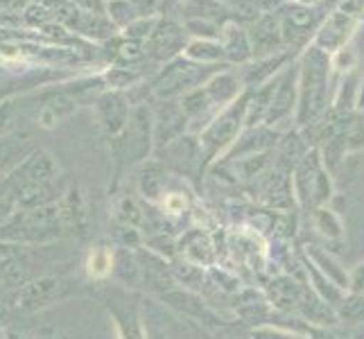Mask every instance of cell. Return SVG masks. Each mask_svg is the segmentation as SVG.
Wrapping results in <instances>:
<instances>
[{
	"label": "cell",
	"instance_id": "cell-1",
	"mask_svg": "<svg viewBox=\"0 0 364 339\" xmlns=\"http://www.w3.org/2000/svg\"><path fill=\"white\" fill-rule=\"evenodd\" d=\"M227 64H197V61L186 59L183 55L168 61L166 66L159 70V75L152 82V89L161 97H174L181 93H191L195 89H202V84L208 82L213 75H218Z\"/></svg>",
	"mask_w": 364,
	"mask_h": 339
},
{
	"label": "cell",
	"instance_id": "cell-2",
	"mask_svg": "<svg viewBox=\"0 0 364 339\" xmlns=\"http://www.w3.org/2000/svg\"><path fill=\"white\" fill-rule=\"evenodd\" d=\"M333 68V55L323 53L317 45H308L304 50L299 64V89H301V111L315 113L321 109V102L328 89V75Z\"/></svg>",
	"mask_w": 364,
	"mask_h": 339
},
{
	"label": "cell",
	"instance_id": "cell-3",
	"mask_svg": "<svg viewBox=\"0 0 364 339\" xmlns=\"http://www.w3.org/2000/svg\"><path fill=\"white\" fill-rule=\"evenodd\" d=\"M59 212V210H57ZM55 208H32V210H16L0 226V240L3 242H32L39 244L59 231V215Z\"/></svg>",
	"mask_w": 364,
	"mask_h": 339
},
{
	"label": "cell",
	"instance_id": "cell-4",
	"mask_svg": "<svg viewBox=\"0 0 364 339\" xmlns=\"http://www.w3.org/2000/svg\"><path fill=\"white\" fill-rule=\"evenodd\" d=\"M188 41H191V36L186 34V28L179 18L159 16L154 32L149 34V39L145 41V50L149 59L168 64V61L183 55Z\"/></svg>",
	"mask_w": 364,
	"mask_h": 339
},
{
	"label": "cell",
	"instance_id": "cell-5",
	"mask_svg": "<svg viewBox=\"0 0 364 339\" xmlns=\"http://www.w3.org/2000/svg\"><path fill=\"white\" fill-rule=\"evenodd\" d=\"M355 25H358L355 14H348L344 9H335L319 25L315 39H312V45L321 48L323 53H328V55L340 53L350 41V36H353Z\"/></svg>",
	"mask_w": 364,
	"mask_h": 339
},
{
	"label": "cell",
	"instance_id": "cell-6",
	"mask_svg": "<svg viewBox=\"0 0 364 339\" xmlns=\"http://www.w3.org/2000/svg\"><path fill=\"white\" fill-rule=\"evenodd\" d=\"M247 32L251 50H254V59H267L281 53H290L283 41L279 14H262L256 23L247 25Z\"/></svg>",
	"mask_w": 364,
	"mask_h": 339
},
{
	"label": "cell",
	"instance_id": "cell-7",
	"mask_svg": "<svg viewBox=\"0 0 364 339\" xmlns=\"http://www.w3.org/2000/svg\"><path fill=\"white\" fill-rule=\"evenodd\" d=\"M59 290H61V281L59 279H53V276H46V279H34L30 283H25L14 303L18 310H25V312H36L46 306H50L53 301L59 296Z\"/></svg>",
	"mask_w": 364,
	"mask_h": 339
},
{
	"label": "cell",
	"instance_id": "cell-8",
	"mask_svg": "<svg viewBox=\"0 0 364 339\" xmlns=\"http://www.w3.org/2000/svg\"><path fill=\"white\" fill-rule=\"evenodd\" d=\"M220 43H222L224 61H227V64H249V61H254V50H251L249 32L245 25L233 23V21L224 23Z\"/></svg>",
	"mask_w": 364,
	"mask_h": 339
},
{
	"label": "cell",
	"instance_id": "cell-9",
	"mask_svg": "<svg viewBox=\"0 0 364 339\" xmlns=\"http://www.w3.org/2000/svg\"><path fill=\"white\" fill-rule=\"evenodd\" d=\"M95 111L102 129L111 136H116L124 129V124L129 122V109H127V99L116 91H107L97 97Z\"/></svg>",
	"mask_w": 364,
	"mask_h": 339
},
{
	"label": "cell",
	"instance_id": "cell-10",
	"mask_svg": "<svg viewBox=\"0 0 364 339\" xmlns=\"http://www.w3.org/2000/svg\"><path fill=\"white\" fill-rule=\"evenodd\" d=\"M296 70L290 66L285 68L279 77H276V86H274V93H272V102H269V109H267V116L269 120L272 118H279L283 116L285 111L292 109V102H294V91H296Z\"/></svg>",
	"mask_w": 364,
	"mask_h": 339
},
{
	"label": "cell",
	"instance_id": "cell-11",
	"mask_svg": "<svg viewBox=\"0 0 364 339\" xmlns=\"http://www.w3.org/2000/svg\"><path fill=\"white\" fill-rule=\"evenodd\" d=\"M292 59V53H281V55H274V57H267V59H254L249 61V66L245 70V84L249 89H254V86L262 84V82H272V77L276 72H279L287 61Z\"/></svg>",
	"mask_w": 364,
	"mask_h": 339
},
{
	"label": "cell",
	"instance_id": "cell-12",
	"mask_svg": "<svg viewBox=\"0 0 364 339\" xmlns=\"http://www.w3.org/2000/svg\"><path fill=\"white\" fill-rule=\"evenodd\" d=\"M183 57L197 61V64H222L224 61V50L220 41H213V39H191L183 50Z\"/></svg>",
	"mask_w": 364,
	"mask_h": 339
},
{
	"label": "cell",
	"instance_id": "cell-13",
	"mask_svg": "<svg viewBox=\"0 0 364 339\" xmlns=\"http://www.w3.org/2000/svg\"><path fill=\"white\" fill-rule=\"evenodd\" d=\"M206 93L213 102H229V99H233L240 93V82H237L231 72L220 70L206 82Z\"/></svg>",
	"mask_w": 364,
	"mask_h": 339
},
{
	"label": "cell",
	"instance_id": "cell-14",
	"mask_svg": "<svg viewBox=\"0 0 364 339\" xmlns=\"http://www.w3.org/2000/svg\"><path fill=\"white\" fill-rule=\"evenodd\" d=\"M107 16L120 32L127 28V25H132L136 18H143L138 14V9L132 0H107Z\"/></svg>",
	"mask_w": 364,
	"mask_h": 339
},
{
	"label": "cell",
	"instance_id": "cell-15",
	"mask_svg": "<svg viewBox=\"0 0 364 339\" xmlns=\"http://www.w3.org/2000/svg\"><path fill=\"white\" fill-rule=\"evenodd\" d=\"M227 9H229L231 21L245 25V28L251 23H256L262 16L260 7H258V0H229Z\"/></svg>",
	"mask_w": 364,
	"mask_h": 339
},
{
	"label": "cell",
	"instance_id": "cell-16",
	"mask_svg": "<svg viewBox=\"0 0 364 339\" xmlns=\"http://www.w3.org/2000/svg\"><path fill=\"white\" fill-rule=\"evenodd\" d=\"M186 34L191 39H213V41H220V34H222V25L220 23H213L206 18H188L181 21Z\"/></svg>",
	"mask_w": 364,
	"mask_h": 339
},
{
	"label": "cell",
	"instance_id": "cell-17",
	"mask_svg": "<svg viewBox=\"0 0 364 339\" xmlns=\"http://www.w3.org/2000/svg\"><path fill=\"white\" fill-rule=\"evenodd\" d=\"M102 80L105 84H109L111 89H127V86L136 84L141 80V75H138L134 68H124V66H111L102 72Z\"/></svg>",
	"mask_w": 364,
	"mask_h": 339
},
{
	"label": "cell",
	"instance_id": "cell-18",
	"mask_svg": "<svg viewBox=\"0 0 364 339\" xmlns=\"http://www.w3.org/2000/svg\"><path fill=\"white\" fill-rule=\"evenodd\" d=\"M156 21H159V16H143V18H136L132 25H127L120 34L122 36H127V39H134V41H147L149 39V34L154 32V28H156Z\"/></svg>",
	"mask_w": 364,
	"mask_h": 339
},
{
	"label": "cell",
	"instance_id": "cell-19",
	"mask_svg": "<svg viewBox=\"0 0 364 339\" xmlns=\"http://www.w3.org/2000/svg\"><path fill=\"white\" fill-rule=\"evenodd\" d=\"M86 271L91 279H105L111 271V254L107 249H95L91 251L89 260H86Z\"/></svg>",
	"mask_w": 364,
	"mask_h": 339
},
{
	"label": "cell",
	"instance_id": "cell-20",
	"mask_svg": "<svg viewBox=\"0 0 364 339\" xmlns=\"http://www.w3.org/2000/svg\"><path fill=\"white\" fill-rule=\"evenodd\" d=\"M14 99H3L0 102V138H3V134L9 129V124H11V116H14Z\"/></svg>",
	"mask_w": 364,
	"mask_h": 339
},
{
	"label": "cell",
	"instance_id": "cell-21",
	"mask_svg": "<svg viewBox=\"0 0 364 339\" xmlns=\"http://www.w3.org/2000/svg\"><path fill=\"white\" fill-rule=\"evenodd\" d=\"M218 3H224V5H227V3H229V0H218Z\"/></svg>",
	"mask_w": 364,
	"mask_h": 339
},
{
	"label": "cell",
	"instance_id": "cell-22",
	"mask_svg": "<svg viewBox=\"0 0 364 339\" xmlns=\"http://www.w3.org/2000/svg\"><path fill=\"white\" fill-rule=\"evenodd\" d=\"M285 3H296V0H285Z\"/></svg>",
	"mask_w": 364,
	"mask_h": 339
}]
</instances>
